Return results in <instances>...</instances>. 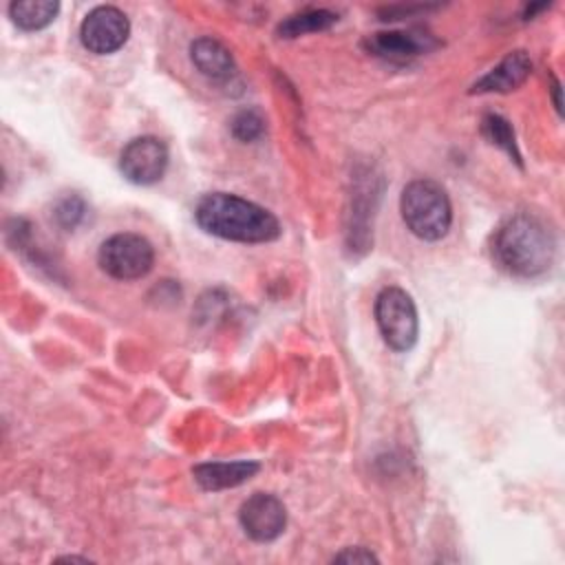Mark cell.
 <instances>
[{
  "mask_svg": "<svg viewBox=\"0 0 565 565\" xmlns=\"http://www.w3.org/2000/svg\"><path fill=\"white\" fill-rule=\"evenodd\" d=\"M194 221L205 234L234 243H269L280 236V223L269 210L230 192L203 194Z\"/></svg>",
  "mask_w": 565,
  "mask_h": 565,
  "instance_id": "6da1fadb",
  "label": "cell"
},
{
  "mask_svg": "<svg viewBox=\"0 0 565 565\" xmlns=\"http://www.w3.org/2000/svg\"><path fill=\"white\" fill-rule=\"evenodd\" d=\"M492 256L508 274L536 278L545 274L556 258V236L536 214L519 212L497 230Z\"/></svg>",
  "mask_w": 565,
  "mask_h": 565,
  "instance_id": "7a4b0ae2",
  "label": "cell"
},
{
  "mask_svg": "<svg viewBox=\"0 0 565 565\" xmlns=\"http://www.w3.org/2000/svg\"><path fill=\"white\" fill-rule=\"evenodd\" d=\"M402 221L422 241H439L452 223V205L446 190L433 179L411 181L399 196Z\"/></svg>",
  "mask_w": 565,
  "mask_h": 565,
  "instance_id": "3957f363",
  "label": "cell"
},
{
  "mask_svg": "<svg viewBox=\"0 0 565 565\" xmlns=\"http://www.w3.org/2000/svg\"><path fill=\"white\" fill-rule=\"evenodd\" d=\"M375 322L382 340L393 351H411L419 335V318L413 298L399 287H384L375 298Z\"/></svg>",
  "mask_w": 565,
  "mask_h": 565,
  "instance_id": "277c9868",
  "label": "cell"
},
{
  "mask_svg": "<svg viewBox=\"0 0 565 565\" xmlns=\"http://www.w3.org/2000/svg\"><path fill=\"white\" fill-rule=\"evenodd\" d=\"M97 263L115 280H139L154 265V247L141 234L119 232L99 245Z\"/></svg>",
  "mask_w": 565,
  "mask_h": 565,
  "instance_id": "5b68a950",
  "label": "cell"
},
{
  "mask_svg": "<svg viewBox=\"0 0 565 565\" xmlns=\"http://www.w3.org/2000/svg\"><path fill=\"white\" fill-rule=\"evenodd\" d=\"M128 35L130 20L121 9L113 4H99L90 9L79 24V42L95 55H110L119 51Z\"/></svg>",
  "mask_w": 565,
  "mask_h": 565,
  "instance_id": "8992f818",
  "label": "cell"
},
{
  "mask_svg": "<svg viewBox=\"0 0 565 565\" xmlns=\"http://www.w3.org/2000/svg\"><path fill=\"white\" fill-rule=\"evenodd\" d=\"M168 161V146L159 137L143 135L124 146L119 154V170L135 185H152L166 174Z\"/></svg>",
  "mask_w": 565,
  "mask_h": 565,
  "instance_id": "52a82bcc",
  "label": "cell"
},
{
  "mask_svg": "<svg viewBox=\"0 0 565 565\" xmlns=\"http://www.w3.org/2000/svg\"><path fill=\"white\" fill-rule=\"evenodd\" d=\"M243 532L256 543H269L278 539L287 527L285 503L269 492H254L238 510Z\"/></svg>",
  "mask_w": 565,
  "mask_h": 565,
  "instance_id": "ba28073f",
  "label": "cell"
},
{
  "mask_svg": "<svg viewBox=\"0 0 565 565\" xmlns=\"http://www.w3.org/2000/svg\"><path fill=\"white\" fill-rule=\"evenodd\" d=\"M362 46L375 57L388 62H406L435 49L437 42L424 31H382L366 35Z\"/></svg>",
  "mask_w": 565,
  "mask_h": 565,
  "instance_id": "9c48e42d",
  "label": "cell"
},
{
  "mask_svg": "<svg viewBox=\"0 0 565 565\" xmlns=\"http://www.w3.org/2000/svg\"><path fill=\"white\" fill-rule=\"evenodd\" d=\"M532 73V60L525 51H510L497 66L479 77L470 93H512L525 84Z\"/></svg>",
  "mask_w": 565,
  "mask_h": 565,
  "instance_id": "30bf717a",
  "label": "cell"
},
{
  "mask_svg": "<svg viewBox=\"0 0 565 565\" xmlns=\"http://www.w3.org/2000/svg\"><path fill=\"white\" fill-rule=\"evenodd\" d=\"M260 470L258 461L241 459V461H205L192 468L194 481L210 492L236 488L249 481Z\"/></svg>",
  "mask_w": 565,
  "mask_h": 565,
  "instance_id": "8fae6325",
  "label": "cell"
},
{
  "mask_svg": "<svg viewBox=\"0 0 565 565\" xmlns=\"http://www.w3.org/2000/svg\"><path fill=\"white\" fill-rule=\"evenodd\" d=\"M190 60L194 68L212 82H230L236 73L230 49L212 35H201L190 44Z\"/></svg>",
  "mask_w": 565,
  "mask_h": 565,
  "instance_id": "7c38bea8",
  "label": "cell"
},
{
  "mask_svg": "<svg viewBox=\"0 0 565 565\" xmlns=\"http://www.w3.org/2000/svg\"><path fill=\"white\" fill-rule=\"evenodd\" d=\"M60 11L55 0H15L9 4L11 22L22 31H40L49 26Z\"/></svg>",
  "mask_w": 565,
  "mask_h": 565,
  "instance_id": "4fadbf2b",
  "label": "cell"
},
{
  "mask_svg": "<svg viewBox=\"0 0 565 565\" xmlns=\"http://www.w3.org/2000/svg\"><path fill=\"white\" fill-rule=\"evenodd\" d=\"M338 22V13L329 11V9H307L300 13H294L289 18H285L276 33L280 38H300L307 33H318V31H327L329 26H333Z\"/></svg>",
  "mask_w": 565,
  "mask_h": 565,
  "instance_id": "5bb4252c",
  "label": "cell"
},
{
  "mask_svg": "<svg viewBox=\"0 0 565 565\" xmlns=\"http://www.w3.org/2000/svg\"><path fill=\"white\" fill-rule=\"evenodd\" d=\"M481 132H483V137H486L490 143H494V146H499L501 150H505V152L510 154V159L521 166V152H519V148H516L514 130H512V126H510V121H508L505 117H501V115H497V113L483 115V119H481Z\"/></svg>",
  "mask_w": 565,
  "mask_h": 565,
  "instance_id": "9a60e30c",
  "label": "cell"
},
{
  "mask_svg": "<svg viewBox=\"0 0 565 565\" xmlns=\"http://www.w3.org/2000/svg\"><path fill=\"white\" fill-rule=\"evenodd\" d=\"M230 130H232V135L238 141L252 143V141L263 137V132H265V117L256 108H243V110H238L232 117Z\"/></svg>",
  "mask_w": 565,
  "mask_h": 565,
  "instance_id": "2e32d148",
  "label": "cell"
},
{
  "mask_svg": "<svg viewBox=\"0 0 565 565\" xmlns=\"http://www.w3.org/2000/svg\"><path fill=\"white\" fill-rule=\"evenodd\" d=\"M53 216H55V221H57L60 227H64V230H75V227L84 221V216H86V203H84L79 196L68 194V196H64V199H60V201L55 203Z\"/></svg>",
  "mask_w": 565,
  "mask_h": 565,
  "instance_id": "e0dca14e",
  "label": "cell"
},
{
  "mask_svg": "<svg viewBox=\"0 0 565 565\" xmlns=\"http://www.w3.org/2000/svg\"><path fill=\"white\" fill-rule=\"evenodd\" d=\"M335 563H377L380 558L366 547H347L333 556Z\"/></svg>",
  "mask_w": 565,
  "mask_h": 565,
  "instance_id": "ac0fdd59",
  "label": "cell"
},
{
  "mask_svg": "<svg viewBox=\"0 0 565 565\" xmlns=\"http://www.w3.org/2000/svg\"><path fill=\"white\" fill-rule=\"evenodd\" d=\"M552 95H554V108L561 115L563 113V102H561V84H558V79H552Z\"/></svg>",
  "mask_w": 565,
  "mask_h": 565,
  "instance_id": "d6986e66",
  "label": "cell"
},
{
  "mask_svg": "<svg viewBox=\"0 0 565 565\" xmlns=\"http://www.w3.org/2000/svg\"><path fill=\"white\" fill-rule=\"evenodd\" d=\"M60 561H88V558H84V556H62Z\"/></svg>",
  "mask_w": 565,
  "mask_h": 565,
  "instance_id": "ffe728a7",
  "label": "cell"
}]
</instances>
